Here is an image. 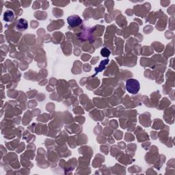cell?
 <instances>
[{"label":"cell","mask_w":175,"mask_h":175,"mask_svg":"<svg viewBox=\"0 0 175 175\" xmlns=\"http://www.w3.org/2000/svg\"><path fill=\"white\" fill-rule=\"evenodd\" d=\"M27 21L24 19H20L19 20H18L17 24H16V28L19 31H24L27 29Z\"/></svg>","instance_id":"3"},{"label":"cell","mask_w":175,"mask_h":175,"mask_svg":"<svg viewBox=\"0 0 175 175\" xmlns=\"http://www.w3.org/2000/svg\"><path fill=\"white\" fill-rule=\"evenodd\" d=\"M15 15L13 12L11 10H7L4 14V20L6 22H10L14 19Z\"/></svg>","instance_id":"4"},{"label":"cell","mask_w":175,"mask_h":175,"mask_svg":"<svg viewBox=\"0 0 175 175\" xmlns=\"http://www.w3.org/2000/svg\"><path fill=\"white\" fill-rule=\"evenodd\" d=\"M101 54H102V56L104 57H107L109 56L110 54V52L107 48H103L101 50Z\"/></svg>","instance_id":"5"},{"label":"cell","mask_w":175,"mask_h":175,"mask_svg":"<svg viewBox=\"0 0 175 175\" xmlns=\"http://www.w3.org/2000/svg\"><path fill=\"white\" fill-rule=\"evenodd\" d=\"M140 88V82L135 79H129L126 82V89L129 93L135 94L139 92Z\"/></svg>","instance_id":"1"},{"label":"cell","mask_w":175,"mask_h":175,"mask_svg":"<svg viewBox=\"0 0 175 175\" xmlns=\"http://www.w3.org/2000/svg\"><path fill=\"white\" fill-rule=\"evenodd\" d=\"M67 21H68V23L69 24L70 26L71 27L78 26V25H81L82 23V20L81 19V18L77 15L70 16V17L68 18Z\"/></svg>","instance_id":"2"}]
</instances>
